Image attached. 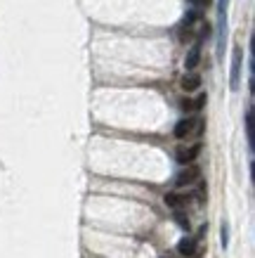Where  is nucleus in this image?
<instances>
[{
	"label": "nucleus",
	"instance_id": "9b49d317",
	"mask_svg": "<svg viewBox=\"0 0 255 258\" xmlns=\"http://www.w3.org/2000/svg\"><path fill=\"white\" fill-rule=\"evenodd\" d=\"M199 19H201V12H199V10H192V12H187L185 15V19H182V33H189V29H192L194 24L199 22Z\"/></svg>",
	"mask_w": 255,
	"mask_h": 258
},
{
	"label": "nucleus",
	"instance_id": "4468645a",
	"mask_svg": "<svg viewBox=\"0 0 255 258\" xmlns=\"http://www.w3.org/2000/svg\"><path fill=\"white\" fill-rule=\"evenodd\" d=\"M175 220H178V225L185 227V230H189V225H192V223H189V218H187L182 211H175Z\"/></svg>",
	"mask_w": 255,
	"mask_h": 258
},
{
	"label": "nucleus",
	"instance_id": "f03ea898",
	"mask_svg": "<svg viewBox=\"0 0 255 258\" xmlns=\"http://www.w3.org/2000/svg\"><path fill=\"white\" fill-rule=\"evenodd\" d=\"M199 178H201V168L194 164H187V168H182V171L175 175V185H178V187H187V185H194Z\"/></svg>",
	"mask_w": 255,
	"mask_h": 258
},
{
	"label": "nucleus",
	"instance_id": "1a4fd4ad",
	"mask_svg": "<svg viewBox=\"0 0 255 258\" xmlns=\"http://www.w3.org/2000/svg\"><path fill=\"white\" fill-rule=\"evenodd\" d=\"M182 88H185L187 93L199 90V88H201V76H199V74H187L185 79H182Z\"/></svg>",
	"mask_w": 255,
	"mask_h": 258
},
{
	"label": "nucleus",
	"instance_id": "7ed1b4c3",
	"mask_svg": "<svg viewBox=\"0 0 255 258\" xmlns=\"http://www.w3.org/2000/svg\"><path fill=\"white\" fill-rule=\"evenodd\" d=\"M178 253L185 258L199 256V237H182L178 242Z\"/></svg>",
	"mask_w": 255,
	"mask_h": 258
},
{
	"label": "nucleus",
	"instance_id": "6e6552de",
	"mask_svg": "<svg viewBox=\"0 0 255 258\" xmlns=\"http://www.w3.org/2000/svg\"><path fill=\"white\" fill-rule=\"evenodd\" d=\"M243 123H246V138H248V147L250 152L255 149V123H253V107L246 109V116H243Z\"/></svg>",
	"mask_w": 255,
	"mask_h": 258
},
{
	"label": "nucleus",
	"instance_id": "dca6fc26",
	"mask_svg": "<svg viewBox=\"0 0 255 258\" xmlns=\"http://www.w3.org/2000/svg\"><path fill=\"white\" fill-rule=\"evenodd\" d=\"M163 258H168V256H163Z\"/></svg>",
	"mask_w": 255,
	"mask_h": 258
},
{
	"label": "nucleus",
	"instance_id": "423d86ee",
	"mask_svg": "<svg viewBox=\"0 0 255 258\" xmlns=\"http://www.w3.org/2000/svg\"><path fill=\"white\" fill-rule=\"evenodd\" d=\"M199 59H201V40H196V43L189 47V52H187V57H185V69L194 71L199 67Z\"/></svg>",
	"mask_w": 255,
	"mask_h": 258
},
{
	"label": "nucleus",
	"instance_id": "0eeeda50",
	"mask_svg": "<svg viewBox=\"0 0 255 258\" xmlns=\"http://www.w3.org/2000/svg\"><path fill=\"white\" fill-rule=\"evenodd\" d=\"M163 202H165V206H168V209H173V211H182V209H187L189 197L178 195V192H168V195L163 197Z\"/></svg>",
	"mask_w": 255,
	"mask_h": 258
},
{
	"label": "nucleus",
	"instance_id": "f8f14e48",
	"mask_svg": "<svg viewBox=\"0 0 255 258\" xmlns=\"http://www.w3.org/2000/svg\"><path fill=\"white\" fill-rule=\"evenodd\" d=\"M206 104V95H199L196 100H182V109L185 111H199Z\"/></svg>",
	"mask_w": 255,
	"mask_h": 258
},
{
	"label": "nucleus",
	"instance_id": "f257e3e1",
	"mask_svg": "<svg viewBox=\"0 0 255 258\" xmlns=\"http://www.w3.org/2000/svg\"><path fill=\"white\" fill-rule=\"evenodd\" d=\"M201 128H203L201 118L187 116V118H182V121H178V125H175V138H178V140H185L189 135H199Z\"/></svg>",
	"mask_w": 255,
	"mask_h": 258
},
{
	"label": "nucleus",
	"instance_id": "2eb2a0df",
	"mask_svg": "<svg viewBox=\"0 0 255 258\" xmlns=\"http://www.w3.org/2000/svg\"><path fill=\"white\" fill-rule=\"evenodd\" d=\"M189 3H192L194 8H208L210 5V0H189Z\"/></svg>",
	"mask_w": 255,
	"mask_h": 258
},
{
	"label": "nucleus",
	"instance_id": "ddd939ff",
	"mask_svg": "<svg viewBox=\"0 0 255 258\" xmlns=\"http://www.w3.org/2000/svg\"><path fill=\"white\" fill-rule=\"evenodd\" d=\"M220 244H222V249L229 246V225L222 223V230H220Z\"/></svg>",
	"mask_w": 255,
	"mask_h": 258
},
{
	"label": "nucleus",
	"instance_id": "39448f33",
	"mask_svg": "<svg viewBox=\"0 0 255 258\" xmlns=\"http://www.w3.org/2000/svg\"><path fill=\"white\" fill-rule=\"evenodd\" d=\"M199 154H201V145H199V142H194L192 147H182V149H178V161H180L182 166L194 164Z\"/></svg>",
	"mask_w": 255,
	"mask_h": 258
},
{
	"label": "nucleus",
	"instance_id": "9d476101",
	"mask_svg": "<svg viewBox=\"0 0 255 258\" xmlns=\"http://www.w3.org/2000/svg\"><path fill=\"white\" fill-rule=\"evenodd\" d=\"M227 3H229V0H220V5H217V15H220V47H217V55H222V38H224V12H227Z\"/></svg>",
	"mask_w": 255,
	"mask_h": 258
},
{
	"label": "nucleus",
	"instance_id": "20e7f679",
	"mask_svg": "<svg viewBox=\"0 0 255 258\" xmlns=\"http://www.w3.org/2000/svg\"><path fill=\"white\" fill-rule=\"evenodd\" d=\"M241 59H243L241 47H234V55H232V76H229V86H232V90H239V86H241Z\"/></svg>",
	"mask_w": 255,
	"mask_h": 258
}]
</instances>
